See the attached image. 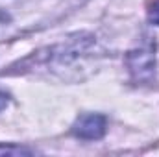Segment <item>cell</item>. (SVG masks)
Returning <instances> with one entry per match:
<instances>
[{
    "instance_id": "obj_1",
    "label": "cell",
    "mask_w": 159,
    "mask_h": 157,
    "mask_svg": "<svg viewBox=\"0 0 159 157\" xmlns=\"http://www.w3.org/2000/svg\"><path fill=\"white\" fill-rule=\"evenodd\" d=\"M107 129V120L104 115L98 113H87L72 124V135L83 139V141H98L106 135Z\"/></svg>"
},
{
    "instance_id": "obj_2",
    "label": "cell",
    "mask_w": 159,
    "mask_h": 157,
    "mask_svg": "<svg viewBox=\"0 0 159 157\" xmlns=\"http://www.w3.org/2000/svg\"><path fill=\"white\" fill-rule=\"evenodd\" d=\"M128 63L133 78L137 81H146L156 72V57L152 54V48H139L135 52H129Z\"/></svg>"
},
{
    "instance_id": "obj_3",
    "label": "cell",
    "mask_w": 159,
    "mask_h": 157,
    "mask_svg": "<svg viewBox=\"0 0 159 157\" xmlns=\"http://www.w3.org/2000/svg\"><path fill=\"white\" fill-rule=\"evenodd\" d=\"M19 30H20V24H19L15 13L11 11L9 2L0 0V41L13 37Z\"/></svg>"
},
{
    "instance_id": "obj_4",
    "label": "cell",
    "mask_w": 159,
    "mask_h": 157,
    "mask_svg": "<svg viewBox=\"0 0 159 157\" xmlns=\"http://www.w3.org/2000/svg\"><path fill=\"white\" fill-rule=\"evenodd\" d=\"M32 155L35 150H30L26 146H15V144H0V155Z\"/></svg>"
},
{
    "instance_id": "obj_5",
    "label": "cell",
    "mask_w": 159,
    "mask_h": 157,
    "mask_svg": "<svg viewBox=\"0 0 159 157\" xmlns=\"http://www.w3.org/2000/svg\"><path fill=\"white\" fill-rule=\"evenodd\" d=\"M148 20L152 24L159 26V0H150L148 2Z\"/></svg>"
},
{
    "instance_id": "obj_6",
    "label": "cell",
    "mask_w": 159,
    "mask_h": 157,
    "mask_svg": "<svg viewBox=\"0 0 159 157\" xmlns=\"http://www.w3.org/2000/svg\"><path fill=\"white\" fill-rule=\"evenodd\" d=\"M7 104H9V94H7L6 91H0V111L6 109Z\"/></svg>"
}]
</instances>
